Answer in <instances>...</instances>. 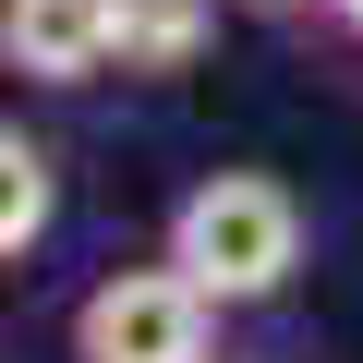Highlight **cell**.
<instances>
[{"instance_id": "1", "label": "cell", "mask_w": 363, "mask_h": 363, "mask_svg": "<svg viewBox=\"0 0 363 363\" xmlns=\"http://www.w3.org/2000/svg\"><path fill=\"white\" fill-rule=\"evenodd\" d=\"M303 242H315V218H303V194H291L279 169H206L194 194L169 206V230H157V255L194 279L218 315L279 303L303 279Z\"/></svg>"}, {"instance_id": "2", "label": "cell", "mask_w": 363, "mask_h": 363, "mask_svg": "<svg viewBox=\"0 0 363 363\" xmlns=\"http://www.w3.org/2000/svg\"><path fill=\"white\" fill-rule=\"evenodd\" d=\"M73 363H218V303L169 255L157 267H109L73 303Z\"/></svg>"}, {"instance_id": "3", "label": "cell", "mask_w": 363, "mask_h": 363, "mask_svg": "<svg viewBox=\"0 0 363 363\" xmlns=\"http://www.w3.org/2000/svg\"><path fill=\"white\" fill-rule=\"evenodd\" d=\"M0 73L97 85L109 73V0H0Z\"/></svg>"}, {"instance_id": "4", "label": "cell", "mask_w": 363, "mask_h": 363, "mask_svg": "<svg viewBox=\"0 0 363 363\" xmlns=\"http://www.w3.org/2000/svg\"><path fill=\"white\" fill-rule=\"evenodd\" d=\"M206 37H218V0H109V73H133V85L194 73Z\"/></svg>"}, {"instance_id": "5", "label": "cell", "mask_w": 363, "mask_h": 363, "mask_svg": "<svg viewBox=\"0 0 363 363\" xmlns=\"http://www.w3.org/2000/svg\"><path fill=\"white\" fill-rule=\"evenodd\" d=\"M49 230H61V169L25 121H0V267H25Z\"/></svg>"}, {"instance_id": "6", "label": "cell", "mask_w": 363, "mask_h": 363, "mask_svg": "<svg viewBox=\"0 0 363 363\" xmlns=\"http://www.w3.org/2000/svg\"><path fill=\"white\" fill-rule=\"evenodd\" d=\"M327 13H339V25H351V37H363V0H327Z\"/></svg>"}, {"instance_id": "7", "label": "cell", "mask_w": 363, "mask_h": 363, "mask_svg": "<svg viewBox=\"0 0 363 363\" xmlns=\"http://www.w3.org/2000/svg\"><path fill=\"white\" fill-rule=\"evenodd\" d=\"M242 13H303V0H242Z\"/></svg>"}]
</instances>
